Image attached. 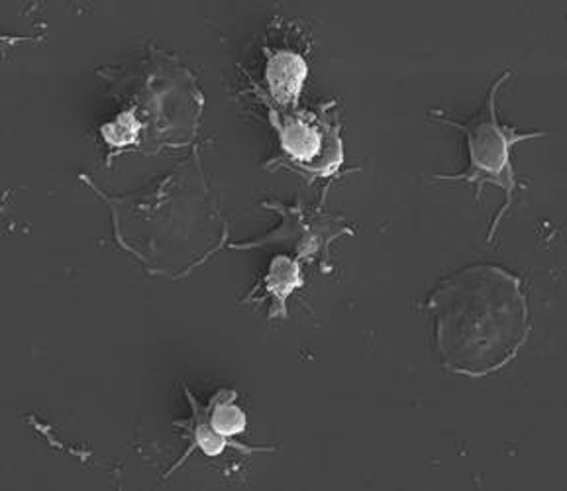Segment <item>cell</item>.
I'll return each instance as SVG.
<instances>
[{
	"label": "cell",
	"mask_w": 567,
	"mask_h": 491,
	"mask_svg": "<svg viewBox=\"0 0 567 491\" xmlns=\"http://www.w3.org/2000/svg\"><path fill=\"white\" fill-rule=\"evenodd\" d=\"M424 307L442 368L467 378L507 368L530 335L523 282L497 264H472L444 277Z\"/></svg>",
	"instance_id": "obj_1"
},
{
	"label": "cell",
	"mask_w": 567,
	"mask_h": 491,
	"mask_svg": "<svg viewBox=\"0 0 567 491\" xmlns=\"http://www.w3.org/2000/svg\"><path fill=\"white\" fill-rule=\"evenodd\" d=\"M511 75H513L511 70L505 71L503 75H498L497 81L491 85L487 101L483 104L482 111L470 121H452L440 111L430 113L432 119L462 130L465 139H467V152H470V167L465 172L456 173V175H434V177L444 180V182L473 183L475 191H477L475 201L482 198L485 185H497V187L505 191V205L491 223L487 242H493V236L497 233L503 216L507 215L508 208L513 207L516 191L523 190V183L518 182L515 167H513V157H511L513 147L518 142L546 136V132H542V130L520 132L515 126H505V124L498 122V91H501V86L507 83Z\"/></svg>",
	"instance_id": "obj_2"
},
{
	"label": "cell",
	"mask_w": 567,
	"mask_h": 491,
	"mask_svg": "<svg viewBox=\"0 0 567 491\" xmlns=\"http://www.w3.org/2000/svg\"><path fill=\"white\" fill-rule=\"evenodd\" d=\"M336 101L319 109H277L266 104L269 122L279 136L281 155L271 167L285 165L307 180L330 177L344 164V146L340 139V121Z\"/></svg>",
	"instance_id": "obj_3"
},
{
	"label": "cell",
	"mask_w": 567,
	"mask_h": 491,
	"mask_svg": "<svg viewBox=\"0 0 567 491\" xmlns=\"http://www.w3.org/2000/svg\"><path fill=\"white\" fill-rule=\"evenodd\" d=\"M264 207L274 208L281 215V225L276 231L256 241L230 244L236 250L261 248V246H284L297 259H317L319 254L328 258V246L344 234H353V228L340 216L327 215L322 211H309L302 205H284L277 201H264Z\"/></svg>",
	"instance_id": "obj_4"
},
{
	"label": "cell",
	"mask_w": 567,
	"mask_h": 491,
	"mask_svg": "<svg viewBox=\"0 0 567 491\" xmlns=\"http://www.w3.org/2000/svg\"><path fill=\"white\" fill-rule=\"evenodd\" d=\"M309 75L307 61L291 50L267 52V93L256 86V93L266 104L277 109H297L305 79Z\"/></svg>",
	"instance_id": "obj_5"
},
{
	"label": "cell",
	"mask_w": 567,
	"mask_h": 491,
	"mask_svg": "<svg viewBox=\"0 0 567 491\" xmlns=\"http://www.w3.org/2000/svg\"><path fill=\"white\" fill-rule=\"evenodd\" d=\"M183 389H185V396H187V401H189L190 417L189 419H185V421H175V427L187 431L189 447L183 452L179 462L173 466L172 470L165 474V478H169L179 466L185 464L190 452H195V450H203L207 457H218V454H223L226 449H238L240 452H244V454H251V452H271V450H274L269 449V447H246V444H241L238 440L226 439L223 434H218V432L213 429V424H210V407L200 406L197 401V397L190 393L187 386Z\"/></svg>",
	"instance_id": "obj_6"
},
{
	"label": "cell",
	"mask_w": 567,
	"mask_h": 491,
	"mask_svg": "<svg viewBox=\"0 0 567 491\" xmlns=\"http://www.w3.org/2000/svg\"><path fill=\"white\" fill-rule=\"evenodd\" d=\"M302 285L301 264L299 259L289 258L279 254L276 258L271 259V266L264 282L251 289V294L244 299V303L251 301H267L271 299V310L269 317H287V299L289 295L299 289Z\"/></svg>",
	"instance_id": "obj_7"
},
{
	"label": "cell",
	"mask_w": 567,
	"mask_h": 491,
	"mask_svg": "<svg viewBox=\"0 0 567 491\" xmlns=\"http://www.w3.org/2000/svg\"><path fill=\"white\" fill-rule=\"evenodd\" d=\"M238 393L234 389H220L216 391L215 397L208 401L210 407V424L218 434L226 439H234L246 431V413L244 409L236 403Z\"/></svg>",
	"instance_id": "obj_8"
}]
</instances>
